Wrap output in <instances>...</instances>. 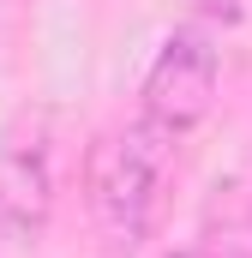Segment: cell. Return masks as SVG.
Here are the masks:
<instances>
[{"instance_id":"obj_1","label":"cell","mask_w":252,"mask_h":258,"mask_svg":"<svg viewBox=\"0 0 252 258\" xmlns=\"http://www.w3.org/2000/svg\"><path fill=\"white\" fill-rule=\"evenodd\" d=\"M168 156H174V132H162L156 120L108 132L90 150V216L102 228V252L108 258H132L144 246Z\"/></svg>"},{"instance_id":"obj_2","label":"cell","mask_w":252,"mask_h":258,"mask_svg":"<svg viewBox=\"0 0 252 258\" xmlns=\"http://www.w3.org/2000/svg\"><path fill=\"white\" fill-rule=\"evenodd\" d=\"M216 84H222V60H216L210 36L204 30H174L144 72V120H156L162 132L180 138L216 108Z\"/></svg>"},{"instance_id":"obj_4","label":"cell","mask_w":252,"mask_h":258,"mask_svg":"<svg viewBox=\"0 0 252 258\" xmlns=\"http://www.w3.org/2000/svg\"><path fill=\"white\" fill-rule=\"evenodd\" d=\"M192 6H198L204 18H222V24H234V18L246 12V0H192Z\"/></svg>"},{"instance_id":"obj_5","label":"cell","mask_w":252,"mask_h":258,"mask_svg":"<svg viewBox=\"0 0 252 258\" xmlns=\"http://www.w3.org/2000/svg\"><path fill=\"white\" fill-rule=\"evenodd\" d=\"M174 258H252V252H174Z\"/></svg>"},{"instance_id":"obj_3","label":"cell","mask_w":252,"mask_h":258,"mask_svg":"<svg viewBox=\"0 0 252 258\" xmlns=\"http://www.w3.org/2000/svg\"><path fill=\"white\" fill-rule=\"evenodd\" d=\"M54 210V174L42 150H6L0 156V228L12 240H36Z\"/></svg>"}]
</instances>
